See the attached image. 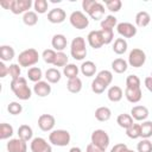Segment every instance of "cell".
Here are the masks:
<instances>
[{
  "label": "cell",
  "mask_w": 152,
  "mask_h": 152,
  "mask_svg": "<svg viewBox=\"0 0 152 152\" xmlns=\"http://www.w3.org/2000/svg\"><path fill=\"white\" fill-rule=\"evenodd\" d=\"M116 31L122 38H133L137 34V27L128 21L119 23L116 26Z\"/></svg>",
  "instance_id": "cell-11"
},
{
  "label": "cell",
  "mask_w": 152,
  "mask_h": 152,
  "mask_svg": "<svg viewBox=\"0 0 152 152\" xmlns=\"http://www.w3.org/2000/svg\"><path fill=\"white\" fill-rule=\"evenodd\" d=\"M140 78L137 75H128L126 78V88H140Z\"/></svg>",
  "instance_id": "cell-44"
},
{
  "label": "cell",
  "mask_w": 152,
  "mask_h": 152,
  "mask_svg": "<svg viewBox=\"0 0 152 152\" xmlns=\"http://www.w3.org/2000/svg\"><path fill=\"white\" fill-rule=\"evenodd\" d=\"M27 77L30 81L37 83L39 81H42V77H43V71L38 66H32V68H28L27 70Z\"/></svg>",
  "instance_id": "cell-32"
},
{
  "label": "cell",
  "mask_w": 152,
  "mask_h": 152,
  "mask_svg": "<svg viewBox=\"0 0 152 152\" xmlns=\"http://www.w3.org/2000/svg\"><path fill=\"white\" fill-rule=\"evenodd\" d=\"M78 72H80L78 66L76 64H72V63H69L63 68V75L65 77H68V80L78 77Z\"/></svg>",
  "instance_id": "cell-31"
},
{
  "label": "cell",
  "mask_w": 152,
  "mask_h": 152,
  "mask_svg": "<svg viewBox=\"0 0 152 152\" xmlns=\"http://www.w3.org/2000/svg\"><path fill=\"white\" fill-rule=\"evenodd\" d=\"M146 62V53L141 49H133L128 55V64L133 68H140Z\"/></svg>",
  "instance_id": "cell-8"
},
{
  "label": "cell",
  "mask_w": 152,
  "mask_h": 152,
  "mask_svg": "<svg viewBox=\"0 0 152 152\" xmlns=\"http://www.w3.org/2000/svg\"><path fill=\"white\" fill-rule=\"evenodd\" d=\"M70 55L76 61H82L87 56V46L83 37H76L70 44Z\"/></svg>",
  "instance_id": "cell-3"
},
{
  "label": "cell",
  "mask_w": 152,
  "mask_h": 152,
  "mask_svg": "<svg viewBox=\"0 0 152 152\" xmlns=\"http://www.w3.org/2000/svg\"><path fill=\"white\" fill-rule=\"evenodd\" d=\"M151 21V15L146 11H140L135 14V24L138 27H146Z\"/></svg>",
  "instance_id": "cell-25"
},
{
  "label": "cell",
  "mask_w": 152,
  "mask_h": 152,
  "mask_svg": "<svg viewBox=\"0 0 152 152\" xmlns=\"http://www.w3.org/2000/svg\"><path fill=\"white\" fill-rule=\"evenodd\" d=\"M38 61H39V53L33 48L21 51L18 56V64L24 68H28V66L32 68V65L38 63Z\"/></svg>",
  "instance_id": "cell-4"
},
{
  "label": "cell",
  "mask_w": 152,
  "mask_h": 152,
  "mask_svg": "<svg viewBox=\"0 0 152 152\" xmlns=\"http://www.w3.org/2000/svg\"><path fill=\"white\" fill-rule=\"evenodd\" d=\"M51 86L48 81H39L33 86V93L39 97H45L51 94Z\"/></svg>",
  "instance_id": "cell-16"
},
{
  "label": "cell",
  "mask_w": 152,
  "mask_h": 152,
  "mask_svg": "<svg viewBox=\"0 0 152 152\" xmlns=\"http://www.w3.org/2000/svg\"><path fill=\"white\" fill-rule=\"evenodd\" d=\"M86 152H104V151H102L101 148H99L97 146H95L94 144H88L87 145V148H86Z\"/></svg>",
  "instance_id": "cell-51"
},
{
  "label": "cell",
  "mask_w": 152,
  "mask_h": 152,
  "mask_svg": "<svg viewBox=\"0 0 152 152\" xmlns=\"http://www.w3.org/2000/svg\"><path fill=\"white\" fill-rule=\"evenodd\" d=\"M108 88V86H106L103 82H101L100 80H97L96 77L93 80V82H91V90H93V93H95V94H102L106 89Z\"/></svg>",
  "instance_id": "cell-40"
},
{
  "label": "cell",
  "mask_w": 152,
  "mask_h": 152,
  "mask_svg": "<svg viewBox=\"0 0 152 152\" xmlns=\"http://www.w3.org/2000/svg\"><path fill=\"white\" fill-rule=\"evenodd\" d=\"M121 152H134V151H133V150H129L128 147H126V148H124Z\"/></svg>",
  "instance_id": "cell-55"
},
{
  "label": "cell",
  "mask_w": 152,
  "mask_h": 152,
  "mask_svg": "<svg viewBox=\"0 0 152 152\" xmlns=\"http://www.w3.org/2000/svg\"><path fill=\"white\" fill-rule=\"evenodd\" d=\"M45 78L49 83H57L62 78V74L57 68H49L45 71Z\"/></svg>",
  "instance_id": "cell-26"
},
{
  "label": "cell",
  "mask_w": 152,
  "mask_h": 152,
  "mask_svg": "<svg viewBox=\"0 0 152 152\" xmlns=\"http://www.w3.org/2000/svg\"><path fill=\"white\" fill-rule=\"evenodd\" d=\"M55 124H56V119L51 114H42L38 118V127L43 132H51V131H53Z\"/></svg>",
  "instance_id": "cell-12"
},
{
  "label": "cell",
  "mask_w": 152,
  "mask_h": 152,
  "mask_svg": "<svg viewBox=\"0 0 152 152\" xmlns=\"http://www.w3.org/2000/svg\"><path fill=\"white\" fill-rule=\"evenodd\" d=\"M125 97L131 103H138L142 97L141 88H126L125 89Z\"/></svg>",
  "instance_id": "cell-19"
},
{
  "label": "cell",
  "mask_w": 152,
  "mask_h": 152,
  "mask_svg": "<svg viewBox=\"0 0 152 152\" xmlns=\"http://www.w3.org/2000/svg\"><path fill=\"white\" fill-rule=\"evenodd\" d=\"M66 89L72 93V94H77L82 90V81L80 77H75V78H70L68 80L66 83Z\"/></svg>",
  "instance_id": "cell-29"
},
{
  "label": "cell",
  "mask_w": 152,
  "mask_h": 152,
  "mask_svg": "<svg viewBox=\"0 0 152 152\" xmlns=\"http://www.w3.org/2000/svg\"><path fill=\"white\" fill-rule=\"evenodd\" d=\"M7 110L10 114L12 115H18L23 112V106L19 103V102H10L8 106H7Z\"/></svg>",
  "instance_id": "cell-47"
},
{
  "label": "cell",
  "mask_w": 152,
  "mask_h": 152,
  "mask_svg": "<svg viewBox=\"0 0 152 152\" xmlns=\"http://www.w3.org/2000/svg\"><path fill=\"white\" fill-rule=\"evenodd\" d=\"M127 147V145L126 144H124V142H120V144H115L113 147H112V150H110V152H121L124 148H126Z\"/></svg>",
  "instance_id": "cell-50"
},
{
  "label": "cell",
  "mask_w": 152,
  "mask_h": 152,
  "mask_svg": "<svg viewBox=\"0 0 152 152\" xmlns=\"http://www.w3.org/2000/svg\"><path fill=\"white\" fill-rule=\"evenodd\" d=\"M152 137V121L145 120L140 124V138L148 139Z\"/></svg>",
  "instance_id": "cell-33"
},
{
  "label": "cell",
  "mask_w": 152,
  "mask_h": 152,
  "mask_svg": "<svg viewBox=\"0 0 152 152\" xmlns=\"http://www.w3.org/2000/svg\"><path fill=\"white\" fill-rule=\"evenodd\" d=\"M8 75L12 77V80H17L19 77H21V69H20V65L19 64H15V63H12L10 64L8 66Z\"/></svg>",
  "instance_id": "cell-45"
},
{
  "label": "cell",
  "mask_w": 152,
  "mask_h": 152,
  "mask_svg": "<svg viewBox=\"0 0 152 152\" xmlns=\"http://www.w3.org/2000/svg\"><path fill=\"white\" fill-rule=\"evenodd\" d=\"M11 2H12V0H2V1H0V6L4 7L5 10H10L11 8Z\"/></svg>",
  "instance_id": "cell-53"
},
{
  "label": "cell",
  "mask_w": 152,
  "mask_h": 152,
  "mask_svg": "<svg viewBox=\"0 0 152 152\" xmlns=\"http://www.w3.org/2000/svg\"><path fill=\"white\" fill-rule=\"evenodd\" d=\"M56 56H57V51H55L53 49H46L42 53V57H43L44 62L46 64H52V65L56 61Z\"/></svg>",
  "instance_id": "cell-37"
},
{
  "label": "cell",
  "mask_w": 152,
  "mask_h": 152,
  "mask_svg": "<svg viewBox=\"0 0 152 152\" xmlns=\"http://www.w3.org/2000/svg\"><path fill=\"white\" fill-rule=\"evenodd\" d=\"M138 152H152V141L148 139H141L137 145Z\"/></svg>",
  "instance_id": "cell-43"
},
{
  "label": "cell",
  "mask_w": 152,
  "mask_h": 152,
  "mask_svg": "<svg viewBox=\"0 0 152 152\" xmlns=\"http://www.w3.org/2000/svg\"><path fill=\"white\" fill-rule=\"evenodd\" d=\"M69 152H82V150H81L80 147H76V146H74V147H71V148L69 150Z\"/></svg>",
  "instance_id": "cell-54"
},
{
  "label": "cell",
  "mask_w": 152,
  "mask_h": 152,
  "mask_svg": "<svg viewBox=\"0 0 152 152\" xmlns=\"http://www.w3.org/2000/svg\"><path fill=\"white\" fill-rule=\"evenodd\" d=\"M6 148L8 152H27V144L20 138H14L8 140Z\"/></svg>",
  "instance_id": "cell-14"
},
{
  "label": "cell",
  "mask_w": 152,
  "mask_h": 152,
  "mask_svg": "<svg viewBox=\"0 0 152 152\" xmlns=\"http://www.w3.org/2000/svg\"><path fill=\"white\" fill-rule=\"evenodd\" d=\"M23 21L27 26H34L38 23V14L34 11H28L23 15Z\"/></svg>",
  "instance_id": "cell-36"
},
{
  "label": "cell",
  "mask_w": 152,
  "mask_h": 152,
  "mask_svg": "<svg viewBox=\"0 0 152 152\" xmlns=\"http://www.w3.org/2000/svg\"><path fill=\"white\" fill-rule=\"evenodd\" d=\"M32 5L33 2L31 0H12L10 11L13 14H21V13L25 14L26 12H28Z\"/></svg>",
  "instance_id": "cell-10"
},
{
  "label": "cell",
  "mask_w": 152,
  "mask_h": 152,
  "mask_svg": "<svg viewBox=\"0 0 152 152\" xmlns=\"http://www.w3.org/2000/svg\"><path fill=\"white\" fill-rule=\"evenodd\" d=\"M15 56L14 49L11 45H1L0 46V58L1 62H8L12 61Z\"/></svg>",
  "instance_id": "cell-23"
},
{
  "label": "cell",
  "mask_w": 152,
  "mask_h": 152,
  "mask_svg": "<svg viewBox=\"0 0 152 152\" xmlns=\"http://www.w3.org/2000/svg\"><path fill=\"white\" fill-rule=\"evenodd\" d=\"M87 40H88V44L93 49H96V50L104 45V42H103V38H102V34H101L100 30L90 31L88 33V36H87Z\"/></svg>",
  "instance_id": "cell-13"
},
{
  "label": "cell",
  "mask_w": 152,
  "mask_h": 152,
  "mask_svg": "<svg viewBox=\"0 0 152 152\" xmlns=\"http://www.w3.org/2000/svg\"><path fill=\"white\" fill-rule=\"evenodd\" d=\"M96 78L100 80L101 82H103L106 86H109L113 81V74L109 70H101V71L97 72Z\"/></svg>",
  "instance_id": "cell-38"
},
{
  "label": "cell",
  "mask_w": 152,
  "mask_h": 152,
  "mask_svg": "<svg viewBox=\"0 0 152 152\" xmlns=\"http://www.w3.org/2000/svg\"><path fill=\"white\" fill-rule=\"evenodd\" d=\"M82 8L94 20H100L104 15V6L96 0H83Z\"/></svg>",
  "instance_id": "cell-2"
},
{
  "label": "cell",
  "mask_w": 152,
  "mask_h": 152,
  "mask_svg": "<svg viewBox=\"0 0 152 152\" xmlns=\"http://www.w3.org/2000/svg\"><path fill=\"white\" fill-rule=\"evenodd\" d=\"M100 26H101V28H109V30H113L115 26H118V19H116L114 15L109 14V15L104 17V19L101 20Z\"/></svg>",
  "instance_id": "cell-35"
},
{
  "label": "cell",
  "mask_w": 152,
  "mask_h": 152,
  "mask_svg": "<svg viewBox=\"0 0 152 152\" xmlns=\"http://www.w3.org/2000/svg\"><path fill=\"white\" fill-rule=\"evenodd\" d=\"M104 4H106L107 10L110 11V12H114V13L119 12L122 7L121 0H107V1H104Z\"/></svg>",
  "instance_id": "cell-42"
},
{
  "label": "cell",
  "mask_w": 152,
  "mask_h": 152,
  "mask_svg": "<svg viewBox=\"0 0 152 152\" xmlns=\"http://www.w3.org/2000/svg\"><path fill=\"white\" fill-rule=\"evenodd\" d=\"M8 74V66L5 64V62H0V77L4 78Z\"/></svg>",
  "instance_id": "cell-49"
},
{
  "label": "cell",
  "mask_w": 152,
  "mask_h": 152,
  "mask_svg": "<svg viewBox=\"0 0 152 152\" xmlns=\"http://www.w3.org/2000/svg\"><path fill=\"white\" fill-rule=\"evenodd\" d=\"M80 71L82 72V75H84L87 77H91L96 72V64L93 61H86L81 64Z\"/></svg>",
  "instance_id": "cell-20"
},
{
  "label": "cell",
  "mask_w": 152,
  "mask_h": 152,
  "mask_svg": "<svg viewBox=\"0 0 152 152\" xmlns=\"http://www.w3.org/2000/svg\"><path fill=\"white\" fill-rule=\"evenodd\" d=\"M69 21L77 30H84L89 26V19L82 11H74L69 17Z\"/></svg>",
  "instance_id": "cell-7"
},
{
  "label": "cell",
  "mask_w": 152,
  "mask_h": 152,
  "mask_svg": "<svg viewBox=\"0 0 152 152\" xmlns=\"http://www.w3.org/2000/svg\"><path fill=\"white\" fill-rule=\"evenodd\" d=\"M13 133H14V129L10 124H6V122L0 124V139L1 140H6L11 138Z\"/></svg>",
  "instance_id": "cell-34"
},
{
  "label": "cell",
  "mask_w": 152,
  "mask_h": 152,
  "mask_svg": "<svg viewBox=\"0 0 152 152\" xmlns=\"http://www.w3.org/2000/svg\"><path fill=\"white\" fill-rule=\"evenodd\" d=\"M107 96H108L109 101L119 102L124 96V91L119 86H112V87H109V89L107 91Z\"/></svg>",
  "instance_id": "cell-21"
},
{
  "label": "cell",
  "mask_w": 152,
  "mask_h": 152,
  "mask_svg": "<svg viewBox=\"0 0 152 152\" xmlns=\"http://www.w3.org/2000/svg\"><path fill=\"white\" fill-rule=\"evenodd\" d=\"M127 48H128V44H127V42H126L125 38H116L114 40L113 51L116 55H124L127 51Z\"/></svg>",
  "instance_id": "cell-27"
},
{
  "label": "cell",
  "mask_w": 152,
  "mask_h": 152,
  "mask_svg": "<svg viewBox=\"0 0 152 152\" xmlns=\"http://www.w3.org/2000/svg\"><path fill=\"white\" fill-rule=\"evenodd\" d=\"M66 44H68L66 37L64 34H61V33L55 34L51 39V45H52L53 50L57 52H63V50L66 48Z\"/></svg>",
  "instance_id": "cell-17"
},
{
  "label": "cell",
  "mask_w": 152,
  "mask_h": 152,
  "mask_svg": "<svg viewBox=\"0 0 152 152\" xmlns=\"http://www.w3.org/2000/svg\"><path fill=\"white\" fill-rule=\"evenodd\" d=\"M131 116L137 121H145L148 118V109L145 106H134L131 109Z\"/></svg>",
  "instance_id": "cell-18"
},
{
  "label": "cell",
  "mask_w": 152,
  "mask_h": 152,
  "mask_svg": "<svg viewBox=\"0 0 152 152\" xmlns=\"http://www.w3.org/2000/svg\"><path fill=\"white\" fill-rule=\"evenodd\" d=\"M10 87H11V90L13 91V94L19 100L26 101V100L31 99V96H32V90L28 87L25 77H19L17 80H12Z\"/></svg>",
  "instance_id": "cell-1"
},
{
  "label": "cell",
  "mask_w": 152,
  "mask_h": 152,
  "mask_svg": "<svg viewBox=\"0 0 152 152\" xmlns=\"http://www.w3.org/2000/svg\"><path fill=\"white\" fill-rule=\"evenodd\" d=\"M66 18V13L63 8H52L49 11L48 13V20L51 23V24H61L65 20Z\"/></svg>",
  "instance_id": "cell-15"
},
{
  "label": "cell",
  "mask_w": 152,
  "mask_h": 152,
  "mask_svg": "<svg viewBox=\"0 0 152 152\" xmlns=\"http://www.w3.org/2000/svg\"><path fill=\"white\" fill-rule=\"evenodd\" d=\"M30 148H31V152H52L51 144L48 142V141H46L44 138H42V137L33 138V139L31 140Z\"/></svg>",
  "instance_id": "cell-9"
},
{
  "label": "cell",
  "mask_w": 152,
  "mask_h": 152,
  "mask_svg": "<svg viewBox=\"0 0 152 152\" xmlns=\"http://www.w3.org/2000/svg\"><path fill=\"white\" fill-rule=\"evenodd\" d=\"M66 64H69L68 63V56H66V53H64V52H57V56H56V61H55V63H53V65L55 66H65Z\"/></svg>",
  "instance_id": "cell-46"
},
{
  "label": "cell",
  "mask_w": 152,
  "mask_h": 152,
  "mask_svg": "<svg viewBox=\"0 0 152 152\" xmlns=\"http://www.w3.org/2000/svg\"><path fill=\"white\" fill-rule=\"evenodd\" d=\"M33 7H34V12L38 14H44L48 12V7H49V2L46 0H36L33 2Z\"/></svg>",
  "instance_id": "cell-39"
},
{
  "label": "cell",
  "mask_w": 152,
  "mask_h": 152,
  "mask_svg": "<svg viewBox=\"0 0 152 152\" xmlns=\"http://www.w3.org/2000/svg\"><path fill=\"white\" fill-rule=\"evenodd\" d=\"M144 83H145V87L147 88V90H150L152 93V76H147L145 78Z\"/></svg>",
  "instance_id": "cell-52"
},
{
  "label": "cell",
  "mask_w": 152,
  "mask_h": 152,
  "mask_svg": "<svg viewBox=\"0 0 152 152\" xmlns=\"http://www.w3.org/2000/svg\"><path fill=\"white\" fill-rule=\"evenodd\" d=\"M126 134L131 139L140 138V124H133L131 127H128L126 129Z\"/></svg>",
  "instance_id": "cell-41"
},
{
  "label": "cell",
  "mask_w": 152,
  "mask_h": 152,
  "mask_svg": "<svg viewBox=\"0 0 152 152\" xmlns=\"http://www.w3.org/2000/svg\"><path fill=\"white\" fill-rule=\"evenodd\" d=\"M110 116H112V110L106 106H101L95 110V119L97 121H101V122L108 121Z\"/></svg>",
  "instance_id": "cell-22"
},
{
  "label": "cell",
  "mask_w": 152,
  "mask_h": 152,
  "mask_svg": "<svg viewBox=\"0 0 152 152\" xmlns=\"http://www.w3.org/2000/svg\"><path fill=\"white\" fill-rule=\"evenodd\" d=\"M71 140V135L66 129H53L50 132L49 134V141L51 145L55 146H66L70 144Z\"/></svg>",
  "instance_id": "cell-5"
},
{
  "label": "cell",
  "mask_w": 152,
  "mask_h": 152,
  "mask_svg": "<svg viewBox=\"0 0 152 152\" xmlns=\"http://www.w3.org/2000/svg\"><path fill=\"white\" fill-rule=\"evenodd\" d=\"M32 137H33V129L31 126L28 125H21L19 126L18 128V138L25 140L26 142L32 140Z\"/></svg>",
  "instance_id": "cell-24"
},
{
  "label": "cell",
  "mask_w": 152,
  "mask_h": 152,
  "mask_svg": "<svg viewBox=\"0 0 152 152\" xmlns=\"http://www.w3.org/2000/svg\"><path fill=\"white\" fill-rule=\"evenodd\" d=\"M90 140H91V144H94L102 151H106L109 146V135L104 129H95L91 133Z\"/></svg>",
  "instance_id": "cell-6"
},
{
  "label": "cell",
  "mask_w": 152,
  "mask_h": 152,
  "mask_svg": "<svg viewBox=\"0 0 152 152\" xmlns=\"http://www.w3.org/2000/svg\"><path fill=\"white\" fill-rule=\"evenodd\" d=\"M101 34H102V38H103V42H104V45L106 44H110L114 39V32L113 30H109V28H101Z\"/></svg>",
  "instance_id": "cell-48"
},
{
  "label": "cell",
  "mask_w": 152,
  "mask_h": 152,
  "mask_svg": "<svg viewBox=\"0 0 152 152\" xmlns=\"http://www.w3.org/2000/svg\"><path fill=\"white\" fill-rule=\"evenodd\" d=\"M116 124H118L121 128L127 129V128H128V127H131L134 122H133V118L131 116V114L122 113V114L118 115V118H116Z\"/></svg>",
  "instance_id": "cell-30"
},
{
  "label": "cell",
  "mask_w": 152,
  "mask_h": 152,
  "mask_svg": "<svg viewBox=\"0 0 152 152\" xmlns=\"http://www.w3.org/2000/svg\"><path fill=\"white\" fill-rule=\"evenodd\" d=\"M128 68V62L124 58H116L112 62V69L116 74H124Z\"/></svg>",
  "instance_id": "cell-28"
}]
</instances>
